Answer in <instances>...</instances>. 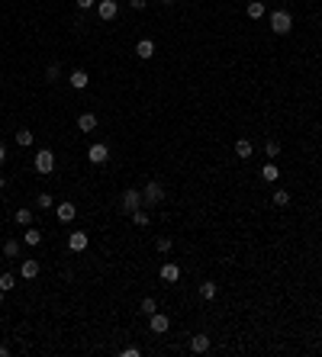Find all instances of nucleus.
I'll use <instances>...</instances> for the list:
<instances>
[{"label": "nucleus", "instance_id": "4", "mask_svg": "<svg viewBox=\"0 0 322 357\" xmlns=\"http://www.w3.org/2000/svg\"><path fill=\"white\" fill-rule=\"evenodd\" d=\"M36 171L39 174H52V171H55V151H49V148L36 151Z\"/></svg>", "mask_w": 322, "mask_h": 357}, {"label": "nucleus", "instance_id": "24", "mask_svg": "<svg viewBox=\"0 0 322 357\" xmlns=\"http://www.w3.org/2000/svg\"><path fill=\"white\" fill-rule=\"evenodd\" d=\"M52 206H55L52 193H39V196H36V210H52Z\"/></svg>", "mask_w": 322, "mask_h": 357}, {"label": "nucleus", "instance_id": "38", "mask_svg": "<svg viewBox=\"0 0 322 357\" xmlns=\"http://www.w3.org/2000/svg\"><path fill=\"white\" fill-rule=\"evenodd\" d=\"M0 302H4V290H0Z\"/></svg>", "mask_w": 322, "mask_h": 357}, {"label": "nucleus", "instance_id": "31", "mask_svg": "<svg viewBox=\"0 0 322 357\" xmlns=\"http://www.w3.org/2000/svg\"><path fill=\"white\" fill-rule=\"evenodd\" d=\"M171 245H174L171 238H158V251H161V254H168V251H171Z\"/></svg>", "mask_w": 322, "mask_h": 357}, {"label": "nucleus", "instance_id": "20", "mask_svg": "<svg viewBox=\"0 0 322 357\" xmlns=\"http://www.w3.org/2000/svg\"><path fill=\"white\" fill-rule=\"evenodd\" d=\"M16 145L29 148L32 145V129H16Z\"/></svg>", "mask_w": 322, "mask_h": 357}, {"label": "nucleus", "instance_id": "37", "mask_svg": "<svg viewBox=\"0 0 322 357\" xmlns=\"http://www.w3.org/2000/svg\"><path fill=\"white\" fill-rule=\"evenodd\" d=\"M161 4H174V0H161Z\"/></svg>", "mask_w": 322, "mask_h": 357}, {"label": "nucleus", "instance_id": "27", "mask_svg": "<svg viewBox=\"0 0 322 357\" xmlns=\"http://www.w3.org/2000/svg\"><path fill=\"white\" fill-rule=\"evenodd\" d=\"M129 216H132V222H135V225H142V229L149 225V213H145V210H135V213H129Z\"/></svg>", "mask_w": 322, "mask_h": 357}, {"label": "nucleus", "instance_id": "1", "mask_svg": "<svg viewBox=\"0 0 322 357\" xmlns=\"http://www.w3.org/2000/svg\"><path fill=\"white\" fill-rule=\"evenodd\" d=\"M271 29L277 32V36H290V29H293V16L287 13V10H274V13H271Z\"/></svg>", "mask_w": 322, "mask_h": 357}, {"label": "nucleus", "instance_id": "32", "mask_svg": "<svg viewBox=\"0 0 322 357\" xmlns=\"http://www.w3.org/2000/svg\"><path fill=\"white\" fill-rule=\"evenodd\" d=\"M45 81H52V84L58 81V68H55V65H49V71H45Z\"/></svg>", "mask_w": 322, "mask_h": 357}, {"label": "nucleus", "instance_id": "16", "mask_svg": "<svg viewBox=\"0 0 322 357\" xmlns=\"http://www.w3.org/2000/svg\"><path fill=\"white\" fill-rule=\"evenodd\" d=\"M251 151H255V148H251V142H248V138H239V142H236V155H239L242 161H245V158H251Z\"/></svg>", "mask_w": 322, "mask_h": 357}, {"label": "nucleus", "instance_id": "14", "mask_svg": "<svg viewBox=\"0 0 322 357\" xmlns=\"http://www.w3.org/2000/svg\"><path fill=\"white\" fill-rule=\"evenodd\" d=\"M177 277H180V267L177 264H161V280L164 283H174Z\"/></svg>", "mask_w": 322, "mask_h": 357}, {"label": "nucleus", "instance_id": "28", "mask_svg": "<svg viewBox=\"0 0 322 357\" xmlns=\"http://www.w3.org/2000/svg\"><path fill=\"white\" fill-rule=\"evenodd\" d=\"M290 203V193H287V190H277L274 193V206H287Z\"/></svg>", "mask_w": 322, "mask_h": 357}, {"label": "nucleus", "instance_id": "26", "mask_svg": "<svg viewBox=\"0 0 322 357\" xmlns=\"http://www.w3.org/2000/svg\"><path fill=\"white\" fill-rule=\"evenodd\" d=\"M13 286H16V277H13V274H0V290H4V293H10Z\"/></svg>", "mask_w": 322, "mask_h": 357}, {"label": "nucleus", "instance_id": "19", "mask_svg": "<svg viewBox=\"0 0 322 357\" xmlns=\"http://www.w3.org/2000/svg\"><path fill=\"white\" fill-rule=\"evenodd\" d=\"M251 20H261V16H264V4H261V0H251L248 4V10H245Z\"/></svg>", "mask_w": 322, "mask_h": 357}, {"label": "nucleus", "instance_id": "2", "mask_svg": "<svg viewBox=\"0 0 322 357\" xmlns=\"http://www.w3.org/2000/svg\"><path fill=\"white\" fill-rule=\"evenodd\" d=\"M164 199V187L158 184V180H149V184H145V193H142V203L145 206H158Z\"/></svg>", "mask_w": 322, "mask_h": 357}, {"label": "nucleus", "instance_id": "23", "mask_svg": "<svg viewBox=\"0 0 322 357\" xmlns=\"http://www.w3.org/2000/svg\"><path fill=\"white\" fill-rule=\"evenodd\" d=\"M4 254H7V258H16V254H20V241H16V238H7V241H4Z\"/></svg>", "mask_w": 322, "mask_h": 357}, {"label": "nucleus", "instance_id": "15", "mask_svg": "<svg viewBox=\"0 0 322 357\" xmlns=\"http://www.w3.org/2000/svg\"><path fill=\"white\" fill-rule=\"evenodd\" d=\"M23 241H26V245H29V248H36L39 241H42V232H36V229H32V225H26V232H23Z\"/></svg>", "mask_w": 322, "mask_h": 357}, {"label": "nucleus", "instance_id": "34", "mask_svg": "<svg viewBox=\"0 0 322 357\" xmlns=\"http://www.w3.org/2000/svg\"><path fill=\"white\" fill-rule=\"evenodd\" d=\"M123 357H139V347H123Z\"/></svg>", "mask_w": 322, "mask_h": 357}, {"label": "nucleus", "instance_id": "22", "mask_svg": "<svg viewBox=\"0 0 322 357\" xmlns=\"http://www.w3.org/2000/svg\"><path fill=\"white\" fill-rule=\"evenodd\" d=\"M139 312H142V316H152V312H158V302H155L152 296H145L142 306H139Z\"/></svg>", "mask_w": 322, "mask_h": 357}, {"label": "nucleus", "instance_id": "9", "mask_svg": "<svg viewBox=\"0 0 322 357\" xmlns=\"http://www.w3.org/2000/svg\"><path fill=\"white\" fill-rule=\"evenodd\" d=\"M87 245H90L87 232H71V235H68V248H71V251H84Z\"/></svg>", "mask_w": 322, "mask_h": 357}, {"label": "nucleus", "instance_id": "13", "mask_svg": "<svg viewBox=\"0 0 322 357\" xmlns=\"http://www.w3.org/2000/svg\"><path fill=\"white\" fill-rule=\"evenodd\" d=\"M77 129H81V132H94V129H97V116H94V113H81V116H77Z\"/></svg>", "mask_w": 322, "mask_h": 357}, {"label": "nucleus", "instance_id": "35", "mask_svg": "<svg viewBox=\"0 0 322 357\" xmlns=\"http://www.w3.org/2000/svg\"><path fill=\"white\" fill-rule=\"evenodd\" d=\"M4 161H7V148L0 145V164H4Z\"/></svg>", "mask_w": 322, "mask_h": 357}, {"label": "nucleus", "instance_id": "6", "mask_svg": "<svg viewBox=\"0 0 322 357\" xmlns=\"http://www.w3.org/2000/svg\"><path fill=\"white\" fill-rule=\"evenodd\" d=\"M97 16L103 23L116 20V16H119V4H116V0H100V4H97Z\"/></svg>", "mask_w": 322, "mask_h": 357}, {"label": "nucleus", "instance_id": "21", "mask_svg": "<svg viewBox=\"0 0 322 357\" xmlns=\"http://www.w3.org/2000/svg\"><path fill=\"white\" fill-rule=\"evenodd\" d=\"M261 177H264L267 184H271V180H277V177H281V171H277V164H264V168H261Z\"/></svg>", "mask_w": 322, "mask_h": 357}, {"label": "nucleus", "instance_id": "10", "mask_svg": "<svg viewBox=\"0 0 322 357\" xmlns=\"http://www.w3.org/2000/svg\"><path fill=\"white\" fill-rule=\"evenodd\" d=\"M135 55L142 58V62H149V58L155 55V42H152V39H139V42H135Z\"/></svg>", "mask_w": 322, "mask_h": 357}, {"label": "nucleus", "instance_id": "36", "mask_svg": "<svg viewBox=\"0 0 322 357\" xmlns=\"http://www.w3.org/2000/svg\"><path fill=\"white\" fill-rule=\"evenodd\" d=\"M4 184H7V180H4V177H0V190H4Z\"/></svg>", "mask_w": 322, "mask_h": 357}, {"label": "nucleus", "instance_id": "18", "mask_svg": "<svg viewBox=\"0 0 322 357\" xmlns=\"http://www.w3.org/2000/svg\"><path fill=\"white\" fill-rule=\"evenodd\" d=\"M216 293H219V286H216L213 280H203V283H200V296H203V299H213Z\"/></svg>", "mask_w": 322, "mask_h": 357}, {"label": "nucleus", "instance_id": "17", "mask_svg": "<svg viewBox=\"0 0 322 357\" xmlns=\"http://www.w3.org/2000/svg\"><path fill=\"white\" fill-rule=\"evenodd\" d=\"M87 84H90V77H87V71H74V74H71V87H74V90H84Z\"/></svg>", "mask_w": 322, "mask_h": 357}, {"label": "nucleus", "instance_id": "8", "mask_svg": "<svg viewBox=\"0 0 322 357\" xmlns=\"http://www.w3.org/2000/svg\"><path fill=\"white\" fill-rule=\"evenodd\" d=\"M39 271H42V267H39L36 258H29V261H23V264H20V277H23V280H36Z\"/></svg>", "mask_w": 322, "mask_h": 357}, {"label": "nucleus", "instance_id": "11", "mask_svg": "<svg viewBox=\"0 0 322 357\" xmlns=\"http://www.w3.org/2000/svg\"><path fill=\"white\" fill-rule=\"evenodd\" d=\"M190 351H194V354H206V351H210V335H194V338H190Z\"/></svg>", "mask_w": 322, "mask_h": 357}, {"label": "nucleus", "instance_id": "7", "mask_svg": "<svg viewBox=\"0 0 322 357\" xmlns=\"http://www.w3.org/2000/svg\"><path fill=\"white\" fill-rule=\"evenodd\" d=\"M149 319H152L149 325H152V332H155V335H164V332H168V328H171V319L164 316V312H152Z\"/></svg>", "mask_w": 322, "mask_h": 357}, {"label": "nucleus", "instance_id": "12", "mask_svg": "<svg viewBox=\"0 0 322 357\" xmlns=\"http://www.w3.org/2000/svg\"><path fill=\"white\" fill-rule=\"evenodd\" d=\"M77 206L74 203H58V222H74Z\"/></svg>", "mask_w": 322, "mask_h": 357}, {"label": "nucleus", "instance_id": "25", "mask_svg": "<svg viewBox=\"0 0 322 357\" xmlns=\"http://www.w3.org/2000/svg\"><path fill=\"white\" fill-rule=\"evenodd\" d=\"M16 225H32V210H16Z\"/></svg>", "mask_w": 322, "mask_h": 357}, {"label": "nucleus", "instance_id": "33", "mask_svg": "<svg viewBox=\"0 0 322 357\" xmlns=\"http://www.w3.org/2000/svg\"><path fill=\"white\" fill-rule=\"evenodd\" d=\"M145 4H149V0H129V7H132V10H145Z\"/></svg>", "mask_w": 322, "mask_h": 357}, {"label": "nucleus", "instance_id": "29", "mask_svg": "<svg viewBox=\"0 0 322 357\" xmlns=\"http://www.w3.org/2000/svg\"><path fill=\"white\" fill-rule=\"evenodd\" d=\"M264 155H267V158H277V155H281V145H277V142H267V145H264Z\"/></svg>", "mask_w": 322, "mask_h": 357}, {"label": "nucleus", "instance_id": "3", "mask_svg": "<svg viewBox=\"0 0 322 357\" xmlns=\"http://www.w3.org/2000/svg\"><path fill=\"white\" fill-rule=\"evenodd\" d=\"M142 193H139L135 187H129V190H123V213H135V210H142Z\"/></svg>", "mask_w": 322, "mask_h": 357}, {"label": "nucleus", "instance_id": "30", "mask_svg": "<svg viewBox=\"0 0 322 357\" xmlns=\"http://www.w3.org/2000/svg\"><path fill=\"white\" fill-rule=\"evenodd\" d=\"M74 4H77V10H90V7H97V0H74Z\"/></svg>", "mask_w": 322, "mask_h": 357}, {"label": "nucleus", "instance_id": "5", "mask_svg": "<svg viewBox=\"0 0 322 357\" xmlns=\"http://www.w3.org/2000/svg\"><path fill=\"white\" fill-rule=\"evenodd\" d=\"M87 161H90V164H107L110 161V148L103 142H94L90 148H87Z\"/></svg>", "mask_w": 322, "mask_h": 357}]
</instances>
